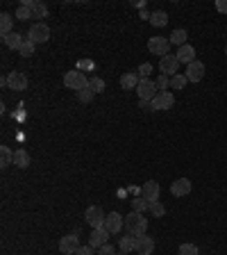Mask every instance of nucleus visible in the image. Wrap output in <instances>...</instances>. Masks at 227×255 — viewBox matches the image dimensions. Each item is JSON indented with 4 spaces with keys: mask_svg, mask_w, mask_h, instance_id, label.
I'll return each instance as SVG.
<instances>
[{
    "mask_svg": "<svg viewBox=\"0 0 227 255\" xmlns=\"http://www.w3.org/2000/svg\"><path fill=\"white\" fill-rule=\"evenodd\" d=\"M23 2L30 7L32 19H45V16H48V7H45V2H41V0H23Z\"/></svg>",
    "mask_w": 227,
    "mask_h": 255,
    "instance_id": "17",
    "label": "nucleus"
},
{
    "mask_svg": "<svg viewBox=\"0 0 227 255\" xmlns=\"http://www.w3.org/2000/svg\"><path fill=\"white\" fill-rule=\"evenodd\" d=\"M145 209H150V203L148 201H145V198H134V201H132V212H145Z\"/></svg>",
    "mask_w": 227,
    "mask_h": 255,
    "instance_id": "29",
    "label": "nucleus"
},
{
    "mask_svg": "<svg viewBox=\"0 0 227 255\" xmlns=\"http://www.w3.org/2000/svg\"><path fill=\"white\" fill-rule=\"evenodd\" d=\"M118 246H121V253H132L136 251V237L134 235H123L118 239Z\"/></svg>",
    "mask_w": 227,
    "mask_h": 255,
    "instance_id": "20",
    "label": "nucleus"
},
{
    "mask_svg": "<svg viewBox=\"0 0 227 255\" xmlns=\"http://www.w3.org/2000/svg\"><path fill=\"white\" fill-rule=\"evenodd\" d=\"M84 219H86V223H89L91 228H103L107 214L103 212V208H98V205H91V208H86Z\"/></svg>",
    "mask_w": 227,
    "mask_h": 255,
    "instance_id": "6",
    "label": "nucleus"
},
{
    "mask_svg": "<svg viewBox=\"0 0 227 255\" xmlns=\"http://www.w3.org/2000/svg\"><path fill=\"white\" fill-rule=\"evenodd\" d=\"M152 251H155V239L148 235H141L136 237V253L139 255H152Z\"/></svg>",
    "mask_w": 227,
    "mask_h": 255,
    "instance_id": "16",
    "label": "nucleus"
},
{
    "mask_svg": "<svg viewBox=\"0 0 227 255\" xmlns=\"http://www.w3.org/2000/svg\"><path fill=\"white\" fill-rule=\"evenodd\" d=\"M89 87H91V89H93L96 93H100V92H104V80L98 78V75H96V78H89Z\"/></svg>",
    "mask_w": 227,
    "mask_h": 255,
    "instance_id": "32",
    "label": "nucleus"
},
{
    "mask_svg": "<svg viewBox=\"0 0 227 255\" xmlns=\"http://www.w3.org/2000/svg\"><path fill=\"white\" fill-rule=\"evenodd\" d=\"M177 69H180V59H177V55H164L162 59H159V71H162V75H177Z\"/></svg>",
    "mask_w": 227,
    "mask_h": 255,
    "instance_id": "7",
    "label": "nucleus"
},
{
    "mask_svg": "<svg viewBox=\"0 0 227 255\" xmlns=\"http://www.w3.org/2000/svg\"><path fill=\"white\" fill-rule=\"evenodd\" d=\"M216 9L221 14H227V0H216Z\"/></svg>",
    "mask_w": 227,
    "mask_h": 255,
    "instance_id": "39",
    "label": "nucleus"
},
{
    "mask_svg": "<svg viewBox=\"0 0 227 255\" xmlns=\"http://www.w3.org/2000/svg\"><path fill=\"white\" fill-rule=\"evenodd\" d=\"M121 255H127V253H121Z\"/></svg>",
    "mask_w": 227,
    "mask_h": 255,
    "instance_id": "40",
    "label": "nucleus"
},
{
    "mask_svg": "<svg viewBox=\"0 0 227 255\" xmlns=\"http://www.w3.org/2000/svg\"><path fill=\"white\" fill-rule=\"evenodd\" d=\"M109 235H111V232L104 228V226H103V228H93V230H91V235H89V246H93V249L98 251L100 246H104V244H107Z\"/></svg>",
    "mask_w": 227,
    "mask_h": 255,
    "instance_id": "11",
    "label": "nucleus"
},
{
    "mask_svg": "<svg viewBox=\"0 0 227 255\" xmlns=\"http://www.w3.org/2000/svg\"><path fill=\"white\" fill-rule=\"evenodd\" d=\"M125 230H127V235H134V237L145 235V230H148V219H145L141 212H130V214L125 216Z\"/></svg>",
    "mask_w": 227,
    "mask_h": 255,
    "instance_id": "1",
    "label": "nucleus"
},
{
    "mask_svg": "<svg viewBox=\"0 0 227 255\" xmlns=\"http://www.w3.org/2000/svg\"><path fill=\"white\" fill-rule=\"evenodd\" d=\"M186 75H184V73H177V75H173V78H170V87H173V89H175V92H180V89H184V87H186Z\"/></svg>",
    "mask_w": 227,
    "mask_h": 255,
    "instance_id": "27",
    "label": "nucleus"
},
{
    "mask_svg": "<svg viewBox=\"0 0 227 255\" xmlns=\"http://www.w3.org/2000/svg\"><path fill=\"white\" fill-rule=\"evenodd\" d=\"M150 212H152V214H155L157 219H159V216L166 214V208H164V205L159 203V201H155V203H150Z\"/></svg>",
    "mask_w": 227,
    "mask_h": 255,
    "instance_id": "35",
    "label": "nucleus"
},
{
    "mask_svg": "<svg viewBox=\"0 0 227 255\" xmlns=\"http://www.w3.org/2000/svg\"><path fill=\"white\" fill-rule=\"evenodd\" d=\"M184 75H186V80L188 82H200L202 78H205V64H202V62H198V59H195V62H191V64L186 66V73H184Z\"/></svg>",
    "mask_w": 227,
    "mask_h": 255,
    "instance_id": "14",
    "label": "nucleus"
},
{
    "mask_svg": "<svg viewBox=\"0 0 227 255\" xmlns=\"http://www.w3.org/2000/svg\"><path fill=\"white\" fill-rule=\"evenodd\" d=\"M180 255H200V251H198L195 244H182V246H180Z\"/></svg>",
    "mask_w": 227,
    "mask_h": 255,
    "instance_id": "33",
    "label": "nucleus"
},
{
    "mask_svg": "<svg viewBox=\"0 0 227 255\" xmlns=\"http://www.w3.org/2000/svg\"><path fill=\"white\" fill-rule=\"evenodd\" d=\"M136 93H139V100H143V103H152V100H155V96L159 93V92H157L155 80L143 78L141 82H139V87H136Z\"/></svg>",
    "mask_w": 227,
    "mask_h": 255,
    "instance_id": "4",
    "label": "nucleus"
},
{
    "mask_svg": "<svg viewBox=\"0 0 227 255\" xmlns=\"http://www.w3.org/2000/svg\"><path fill=\"white\" fill-rule=\"evenodd\" d=\"M2 41H5V46L7 48H12V50H19L21 46H23V37H21L19 32H12V34H5V37H2Z\"/></svg>",
    "mask_w": 227,
    "mask_h": 255,
    "instance_id": "21",
    "label": "nucleus"
},
{
    "mask_svg": "<svg viewBox=\"0 0 227 255\" xmlns=\"http://www.w3.org/2000/svg\"><path fill=\"white\" fill-rule=\"evenodd\" d=\"M12 25H14L12 14H2V16H0V32H2V37H5V34H12Z\"/></svg>",
    "mask_w": 227,
    "mask_h": 255,
    "instance_id": "25",
    "label": "nucleus"
},
{
    "mask_svg": "<svg viewBox=\"0 0 227 255\" xmlns=\"http://www.w3.org/2000/svg\"><path fill=\"white\" fill-rule=\"evenodd\" d=\"M98 255H116V253H114V246L111 244H104V246L98 249Z\"/></svg>",
    "mask_w": 227,
    "mask_h": 255,
    "instance_id": "38",
    "label": "nucleus"
},
{
    "mask_svg": "<svg viewBox=\"0 0 227 255\" xmlns=\"http://www.w3.org/2000/svg\"><path fill=\"white\" fill-rule=\"evenodd\" d=\"M78 249H80V239H78L75 232L59 239V251H62V255H75L78 253Z\"/></svg>",
    "mask_w": 227,
    "mask_h": 255,
    "instance_id": "9",
    "label": "nucleus"
},
{
    "mask_svg": "<svg viewBox=\"0 0 227 255\" xmlns=\"http://www.w3.org/2000/svg\"><path fill=\"white\" fill-rule=\"evenodd\" d=\"M78 98H80V103H91V100L96 98V92H93L91 87H86V89L78 92Z\"/></svg>",
    "mask_w": 227,
    "mask_h": 255,
    "instance_id": "31",
    "label": "nucleus"
},
{
    "mask_svg": "<svg viewBox=\"0 0 227 255\" xmlns=\"http://www.w3.org/2000/svg\"><path fill=\"white\" fill-rule=\"evenodd\" d=\"M150 23L155 27H164L166 23H168V14L166 12H155V14H150Z\"/></svg>",
    "mask_w": 227,
    "mask_h": 255,
    "instance_id": "26",
    "label": "nucleus"
},
{
    "mask_svg": "<svg viewBox=\"0 0 227 255\" xmlns=\"http://www.w3.org/2000/svg\"><path fill=\"white\" fill-rule=\"evenodd\" d=\"M14 166H19V169H27V166H30V153H27L25 148L14 151Z\"/></svg>",
    "mask_w": 227,
    "mask_h": 255,
    "instance_id": "19",
    "label": "nucleus"
},
{
    "mask_svg": "<svg viewBox=\"0 0 227 255\" xmlns=\"http://www.w3.org/2000/svg\"><path fill=\"white\" fill-rule=\"evenodd\" d=\"M9 164H14V153L9 146H0V166L5 169V166H9Z\"/></svg>",
    "mask_w": 227,
    "mask_h": 255,
    "instance_id": "24",
    "label": "nucleus"
},
{
    "mask_svg": "<svg viewBox=\"0 0 227 255\" xmlns=\"http://www.w3.org/2000/svg\"><path fill=\"white\" fill-rule=\"evenodd\" d=\"M125 226V216H121L118 212H109L107 214V219H104V228L109 230L111 235H116V232H121Z\"/></svg>",
    "mask_w": 227,
    "mask_h": 255,
    "instance_id": "13",
    "label": "nucleus"
},
{
    "mask_svg": "<svg viewBox=\"0 0 227 255\" xmlns=\"http://www.w3.org/2000/svg\"><path fill=\"white\" fill-rule=\"evenodd\" d=\"M139 82H141L139 73H125L123 78H121V85H123V89H136V87H139Z\"/></svg>",
    "mask_w": 227,
    "mask_h": 255,
    "instance_id": "23",
    "label": "nucleus"
},
{
    "mask_svg": "<svg viewBox=\"0 0 227 255\" xmlns=\"http://www.w3.org/2000/svg\"><path fill=\"white\" fill-rule=\"evenodd\" d=\"M175 105V96H173V92H159L155 96V100L150 103V110L152 112H166V110H170Z\"/></svg>",
    "mask_w": 227,
    "mask_h": 255,
    "instance_id": "5",
    "label": "nucleus"
},
{
    "mask_svg": "<svg viewBox=\"0 0 227 255\" xmlns=\"http://www.w3.org/2000/svg\"><path fill=\"white\" fill-rule=\"evenodd\" d=\"M168 48H170V39L166 37H150L148 39V50L152 55H168Z\"/></svg>",
    "mask_w": 227,
    "mask_h": 255,
    "instance_id": "8",
    "label": "nucleus"
},
{
    "mask_svg": "<svg viewBox=\"0 0 227 255\" xmlns=\"http://www.w3.org/2000/svg\"><path fill=\"white\" fill-rule=\"evenodd\" d=\"M150 73H152V64H141V69H139V75H141V80L148 78Z\"/></svg>",
    "mask_w": 227,
    "mask_h": 255,
    "instance_id": "37",
    "label": "nucleus"
},
{
    "mask_svg": "<svg viewBox=\"0 0 227 255\" xmlns=\"http://www.w3.org/2000/svg\"><path fill=\"white\" fill-rule=\"evenodd\" d=\"M159 194H162V187H159V183H155V180H148V183L141 187V196L145 198L148 203L159 201Z\"/></svg>",
    "mask_w": 227,
    "mask_h": 255,
    "instance_id": "12",
    "label": "nucleus"
},
{
    "mask_svg": "<svg viewBox=\"0 0 227 255\" xmlns=\"http://www.w3.org/2000/svg\"><path fill=\"white\" fill-rule=\"evenodd\" d=\"M7 87L14 92H25L27 89V75L21 71H12L7 75Z\"/></svg>",
    "mask_w": 227,
    "mask_h": 255,
    "instance_id": "10",
    "label": "nucleus"
},
{
    "mask_svg": "<svg viewBox=\"0 0 227 255\" xmlns=\"http://www.w3.org/2000/svg\"><path fill=\"white\" fill-rule=\"evenodd\" d=\"M34 48H37V44H32L30 39H25V41H23V46L19 48V55H23V57H32Z\"/></svg>",
    "mask_w": 227,
    "mask_h": 255,
    "instance_id": "28",
    "label": "nucleus"
},
{
    "mask_svg": "<svg viewBox=\"0 0 227 255\" xmlns=\"http://www.w3.org/2000/svg\"><path fill=\"white\" fill-rule=\"evenodd\" d=\"M27 39L32 41V44H45V41L50 39V27L45 25L43 21H39V23H32V27H30V32H27Z\"/></svg>",
    "mask_w": 227,
    "mask_h": 255,
    "instance_id": "3",
    "label": "nucleus"
},
{
    "mask_svg": "<svg viewBox=\"0 0 227 255\" xmlns=\"http://www.w3.org/2000/svg\"><path fill=\"white\" fill-rule=\"evenodd\" d=\"M16 19H19V21L32 19V12H30V7H27L25 2H21V5H19V9H16Z\"/></svg>",
    "mask_w": 227,
    "mask_h": 255,
    "instance_id": "30",
    "label": "nucleus"
},
{
    "mask_svg": "<svg viewBox=\"0 0 227 255\" xmlns=\"http://www.w3.org/2000/svg\"><path fill=\"white\" fill-rule=\"evenodd\" d=\"M64 85L68 87V89H73V92H82V89L89 87V78H86L80 69H75V71H68L64 75Z\"/></svg>",
    "mask_w": 227,
    "mask_h": 255,
    "instance_id": "2",
    "label": "nucleus"
},
{
    "mask_svg": "<svg viewBox=\"0 0 227 255\" xmlns=\"http://www.w3.org/2000/svg\"><path fill=\"white\" fill-rule=\"evenodd\" d=\"M186 39H188V32L186 30H182V27H177V30H173V34H170V46H186Z\"/></svg>",
    "mask_w": 227,
    "mask_h": 255,
    "instance_id": "22",
    "label": "nucleus"
},
{
    "mask_svg": "<svg viewBox=\"0 0 227 255\" xmlns=\"http://www.w3.org/2000/svg\"><path fill=\"white\" fill-rule=\"evenodd\" d=\"M177 59H180V64H191V62H195V48L191 46V44H186V46L177 48Z\"/></svg>",
    "mask_w": 227,
    "mask_h": 255,
    "instance_id": "18",
    "label": "nucleus"
},
{
    "mask_svg": "<svg viewBox=\"0 0 227 255\" xmlns=\"http://www.w3.org/2000/svg\"><path fill=\"white\" fill-rule=\"evenodd\" d=\"M75 255H98V253H96V249H93V246H89V244H86V246H80Z\"/></svg>",
    "mask_w": 227,
    "mask_h": 255,
    "instance_id": "36",
    "label": "nucleus"
},
{
    "mask_svg": "<svg viewBox=\"0 0 227 255\" xmlns=\"http://www.w3.org/2000/svg\"><path fill=\"white\" fill-rule=\"evenodd\" d=\"M170 194L173 196H188L191 194V180L188 178H177L175 183L170 185Z\"/></svg>",
    "mask_w": 227,
    "mask_h": 255,
    "instance_id": "15",
    "label": "nucleus"
},
{
    "mask_svg": "<svg viewBox=\"0 0 227 255\" xmlns=\"http://www.w3.org/2000/svg\"><path fill=\"white\" fill-rule=\"evenodd\" d=\"M155 85H157L159 92H166V89L170 87V78H168V75H159V78L155 80Z\"/></svg>",
    "mask_w": 227,
    "mask_h": 255,
    "instance_id": "34",
    "label": "nucleus"
}]
</instances>
